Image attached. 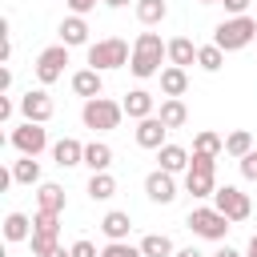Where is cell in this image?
<instances>
[{
    "label": "cell",
    "instance_id": "obj_1",
    "mask_svg": "<svg viewBox=\"0 0 257 257\" xmlns=\"http://www.w3.org/2000/svg\"><path fill=\"white\" fill-rule=\"evenodd\" d=\"M161 60H169V44L157 36V32H141L133 40V60H128V72L137 80H149V76H161Z\"/></svg>",
    "mask_w": 257,
    "mask_h": 257
},
{
    "label": "cell",
    "instance_id": "obj_2",
    "mask_svg": "<svg viewBox=\"0 0 257 257\" xmlns=\"http://www.w3.org/2000/svg\"><path fill=\"white\" fill-rule=\"evenodd\" d=\"M213 44L221 52H241L249 44H257V20L253 16H229L213 28Z\"/></svg>",
    "mask_w": 257,
    "mask_h": 257
},
{
    "label": "cell",
    "instance_id": "obj_3",
    "mask_svg": "<svg viewBox=\"0 0 257 257\" xmlns=\"http://www.w3.org/2000/svg\"><path fill=\"white\" fill-rule=\"evenodd\" d=\"M133 60V48L120 40V36H104L96 44H88V68L96 72H108V68H124Z\"/></svg>",
    "mask_w": 257,
    "mask_h": 257
},
{
    "label": "cell",
    "instance_id": "obj_4",
    "mask_svg": "<svg viewBox=\"0 0 257 257\" xmlns=\"http://www.w3.org/2000/svg\"><path fill=\"white\" fill-rule=\"evenodd\" d=\"M185 225H189L201 241H225V233L233 229V221H229L225 213H217L213 205H197V209H189Z\"/></svg>",
    "mask_w": 257,
    "mask_h": 257
},
{
    "label": "cell",
    "instance_id": "obj_5",
    "mask_svg": "<svg viewBox=\"0 0 257 257\" xmlns=\"http://www.w3.org/2000/svg\"><path fill=\"white\" fill-rule=\"evenodd\" d=\"M120 116H124V104H116V100H108V96L84 100V108H80V120H84V128H92V133H112V128L120 124Z\"/></svg>",
    "mask_w": 257,
    "mask_h": 257
},
{
    "label": "cell",
    "instance_id": "obj_6",
    "mask_svg": "<svg viewBox=\"0 0 257 257\" xmlns=\"http://www.w3.org/2000/svg\"><path fill=\"white\" fill-rule=\"evenodd\" d=\"M8 145H12L20 157H40V153L48 149V128L24 120V124H16V128L8 133Z\"/></svg>",
    "mask_w": 257,
    "mask_h": 257
},
{
    "label": "cell",
    "instance_id": "obj_7",
    "mask_svg": "<svg viewBox=\"0 0 257 257\" xmlns=\"http://www.w3.org/2000/svg\"><path fill=\"white\" fill-rule=\"evenodd\" d=\"M213 209L225 213L233 225H237V221H249V213H253L249 193H241L237 185H217V193H213Z\"/></svg>",
    "mask_w": 257,
    "mask_h": 257
},
{
    "label": "cell",
    "instance_id": "obj_8",
    "mask_svg": "<svg viewBox=\"0 0 257 257\" xmlns=\"http://www.w3.org/2000/svg\"><path fill=\"white\" fill-rule=\"evenodd\" d=\"M64 64H68V48H64V44H52V48H44V52L36 56V64H32V72H36L40 88L56 84V80L64 76Z\"/></svg>",
    "mask_w": 257,
    "mask_h": 257
},
{
    "label": "cell",
    "instance_id": "obj_9",
    "mask_svg": "<svg viewBox=\"0 0 257 257\" xmlns=\"http://www.w3.org/2000/svg\"><path fill=\"white\" fill-rule=\"evenodd\" d=\"M52 112H56V104H52V96H48L44 88H28V92L20 96V116H24V120H32V124H48Z\"/></svg>",
    "mask_w": 257,
    "mask_h": 257
},
{
    "label": "cell",
    "instance_id": "obj_10",
    "mask_svg": "<svg viewBox=\"0 0 257 257\" xmlns=\"http://www.w3.org/2000/svg\"><path fill=\"white\" fill-rule=\"evenodd\" d=\"M145 197H149L153 205H173V201H177V181H173V173L153 169V173L145 177Z\"/></svg>",
    "mask_w": 257,
    "mask_h": 257
},
{
    "label": "cell",
    "instance_id": "obj_11",
    "mask_svg": "<svg viewBox=\"0 0 257 257\" xmlns=\"http://www.w3.org/2000/svg\"><path fill=\"white\" fill-rule=\"evenodd\" d=\"M68 84H72V92H76V96H84V100L104 96V72H96V68H76Z\"/></svg>",
    "mask_w": 257,
    "mask_h": 257
},
{
    "label": "cell",
    "instance_id": "obj_12",
    "mask_svg": "<svg viewBox=\"0 0 257 257\" xmlns=\"http://www.w3.org/2000/svg\"><path fill=\"white\" fill-rule=\"evenodd\" d=\"M120 104H124V116H133V120L157 116V100H153V92H149V88H128Z\"/></svg>",
    "mask_w": 257,
    "mask_h": 257
},
{
    "label": "cell",
    "instance_id": "obj_13",
    "mask_svg": "<svg viewBox=\"0 0 257 257\" xmlns=\"http://www.w3.org/2000/svg\"><path fill=\"white\" fill-rule=\"evenodd\" d=\"M185 193H193L197 201H201V197H213V193H217V169H193V165H189V173H185Z\"/></svg>",
    "mask_w": 257,
    "mask_h": 257
},
{
    "label": "cell",
    "instance_id": "obj_14",
    "mask_svg": "<svg viewBox=\"0 0 257 257\" xmlns=\"http://www.w3.org/2000/svg\"><path fill=\"white\" fill-rule=\"evenodd\" d=\"M100 233H104V241H128L133 217H128L124 209H108V213L100 217Z\"/></svg>",
    "mask_w": 257,
    "mask_h": 257
},
{
    "label": "cell",
    "instance_id": "obj_15",
    "mask_svg": "<svg viewBox=\"0 0 257 257\" xmlns=\"http://www.w3.org/2000/svg\"><path fill=\"white\" fill-rule=\"evenodd\" d=\"M165 124H161V116H145V120H137V145L141 149H165L169 141H165Z\"/></svg>",
    "mask_w": 257,
    "mask_h": 257
},
{
    "label": "cell",
    "instance_id": "obj_16",
    "mask_svg": "<svg viewBox=\"0 0 257 257\" xmlns=\"http://www.w3.org/2000/svg\"><path fill=\"white\" fill-rule=\"evenodd\" d=\"M36 209H44V213H64V209H68L64 189H60L56 181H40V185H36Z\"/></svg>",
    "mask_w": 257,
    "mask_h": 257
},
{
    "label": "cell",
    "instance_id": "obj_17",
    "mask_svg": "<svg viewBox=\"0 0 257 257\" xmlns=\"http://www.w3.org/2000/svg\"><path fill=\"white\" fill-rule=\"evenodd\" d=\"M60 44L64 48H88V20L84 16H64L60 20Z\"/></svg>",
    "mask_w": 257,
    "mask_h": 257
},
{
    "label": "cell",
    "instance_id": "obj_18",
    "mask_svg": "<svg viewBox=\"0 0 257 257\" xmlns=\"http://www.w3.org/2000/svg\"><path fill=\"white\" fill-rule=\"evenodd\" d=\"M52 161H56L60 169H76V165H84V145H80L76 137H64V141L52 145Z\"/></svg>",
    "mask_w": 257,
    "mask_h": 257
},
{
    "label": "cell",
    "instance_id": "obj_19",
    "mask_svg": "<svg viewBox=\"0 0 257 257\" xmlns=\"http://www.w3.org/2000/svg\"><path fill=\"white\" fill-rule=\"evenodd\" d=\"M189 149H181V145H165V149H157V169H165V173H189Z\"/></svg>",
    "mask_w": 257,
    "mask_h": 257
},
{
    "label": "cell",
    "instance_id": "obj_20",
    "mask_svg": "<svg viewBox=\"0 0 257 257\" xmlns=\"http://www.w3.org/2000/svg\"><path fill=\"white\" fill-rule=\"evenodd\" d=\"M157 116H161V124H165V128H181V124L189 120V108H185V100H181V96H165V100H161V108H157Z\"/></svg>",
    "mask_w": 257,
    "mask_h": 257
},
{
    "label": "cell",
    "instance_id": "obj_21",
    "mask_svg": "<svg viewBox=\"0 0 257 257\" xmlns=\"http://www.w3.org/2000/svg\"><path fill=\"white\" fill-rule=\"evenodd\" d=\"M32 237V217L28 213H8L4 217V241L8 245H20V241H28Z\"/></svg>",
    "mask_w": 257,
    "mask_h": 257
},
{
    "label": "cell",
    "instance_id": "obj_22",
    "mask_svg": "<svg viewBox=\"0 0 257 257\" xmlns=\"http://www.w3.org/2000/svg\"><path fill=\"white\" fill-rule=\"evenodd\" d=\"M185 88H189V72L177 68V64H165L161 68V92L165 96H185Z\"/></svg>",
    "mask_w": 257,
    "mask_h": 257
},
{
    "label": "cell",
    "instance_id": "obj_23",
    "mask_svg": "<svg viewBox=\"0 0 257 257\" xmlns=\"http://www.w3.org/2000/svg\"><path fill=\"white\" fill-rule=\"evenodd\" d=\"M84 165H88L92 173H108V165H112V145L88 141V145H84Z\"/></svg>",
    "mask_w": 257,
    "mask_h": 257
},
{
    "label": "cell",
    "instance_id": "obj_24",
    "mask_svg": "<svg viewBox=\"0 0 257 257\" xmlns=\"http://www.w3.org/2000/svg\"><path fill=\"white\" fill-rule=\"evenodd\" d=\"M193 60H197V44H193L189 36H173V40H169V64L189 68Z\"/></svg>",
    "mask_w": 257,
    "mask_h": 257
},
{
    "label": "cell",
    "instance_id": "obj_25",
    "mask_svg": "<svg viewBox=\"0 0 257 257\" xmlns=\"http://www.w3.org/2000/svg\"><path fill=\"white\" fill-rule=\"evenodd\" d=\"M12 185H40V161L36 157H20V161H12Z\"/></svg>",
    "mask_w": 257,
    "mask_h": 257
},
{
    "label": "cell",
    "instance_id": "obj_26",
    "mask_svg": "<svg viewBox=\"0 0 257 257\" xmlns=\"http://www.w3.org/2000/svg\"><path fill=\"white\" fill-rule=\"evenodd\" d=\"M133 8H137V20H141L145 28H153V24H161V20L169 16V4H165V0H137Z\"/></svg>",
    "mask_w": 257,
    "mask_h": 257
},
{
    "label": "cell",
    "instance_id": "obj_27",
    "mask_svg": "<svg viewBox=\"0 0 257 257\" xmlns=\"http://www.w3.org/2000/svg\"><path fill=\"white\" fill-rule=\"evenodd\" d=\"M32 233H36V237H52V241H60V213H44V209H36V213H32Z\"/></svg>",
    "mask_w": 257,
    "mask_h": 257
},
{
    "label": "cell",
    "instance_id": "obj_28",
    "mask_svg": "<svg viewBox=\"0 0 257 257\" xmlns=\"http://www.w3.org/2000/svg\"><path fill=\"white\" fill-rule=\"evenodd\" d=\"M141 253H145V257H177L173 237H165V233H149V237H141Z\"/></svg>",
    "mask_w": 257,
    "mask_h": 257
},
{
    "label": "cell",
    "instance_id": "obj_29",
    "mask_svg": "<svg viewBox=\"0 0 257 257\" xmlns=\"http://www.w3.org/2000/svg\"><path fill=\"white\" fill-rule=\"evenodd\" d=\"M88 197H92V201L116 197V177H112V173H92V177H88Z\"/></svg>",
    "mask_w": 257,
    "mask_h": 257
},
{
    "label": "cell",
    "instance_id": "obj_30",
    "mask_svg": "<svg viewBox=\"0 0 257 257\" xmlns=\"http://www.w3.org/2000/svg\"><path fill=\"white\" fill-rule=\"evenodd\" d=\"M193 153H205V157H217V153H225V137H217L213 128H201V133L193 137Z\"/></svg>",
    "mask_w": 257,
    "mask_h": 257
},
{
    "label": "cell",
    "instance_id": "obj_31",
    "mask_svg": "<svg viewBox=\"0 0 257 257\" xmlns=\"http://www.w3.org/2000/svg\"><path fill=\"white\" fill-rule=\"evenodd\" d=\"M225 153L237 157V161H241L245 153H253V133H249V128H233V133L225 137Z\"/></svg>",
    "mask_w": 257,
    "mask_h": 257
},
{
    "label": "cell",
    "instance_id": "obj_32",
    "mask_svg": "<svg viewBox=\"0 0 257 257\" xmlns=\"http://www.w3.org/2000/svg\"><path fill=\"white\" fill-rule=\"evenodd\" d=\"M197 64H201L205 72H221V64H225V52H221L217 44H201V48H197Z\"/></svg>",
    "mask_w": 257,
    "mask_h": 257
},
{
    "label": "cell",
    "instance_id": "obj_33",
    "mask_svg": "<svg viewBox=\"0 0 257 257\" xmlns=\"http://www.w3.org/2000/svg\"><path fill=\"white\" fill-rule=\"evenodd\" d=\"M100 257H145V253H141V245H128V241H108V245L100 249Z\"/></svg>",
    "mask_w": 257,
    "mask_h": 257
},
{
    "label": "cell",
    "instance_id": "obj_34",
    "mask_svg": "<svg viewBox=\"0 0 257 257\" xmlns=\"http://www.w3.org/2000/svg\"><path fill=\"white\" fill-rule=\"evenodd\" d=\"M237 165H241V177H245V181H257V149H253V153H245Z\"/></svg>",
    "mask_w": 257,
    "mask_h": 257
},
{
    "label": "cell",
    "instance_id": "obj_35",
    "mask_svg": "<svg viewBox=\"0 0 257 257\" xmlns=\"http://www.w3.org/2000/svg\"><path fill=\"white\" fill-rule=\"evenodd\" d=\"M68 249H72V257H100V253H96V245H92L88 237H80V241H72Z\"/></svg>",
    "mask_w": 257,
    "mask_h": 257
},
{
    "label": "cell",
    "instance_id": "obj_36",
    "mask_svg": "<svg viewBox=\"0 0 257 257\" xmlns=\"http://www.w3.org/2000/svg\"><path fill=\"white\" fill-rule=\"evenodd\" d=\"M64 4H68L72 16H88V12H92L96 4H104V0H64Z\"/></svg>",
    "mask_w": 257,
    "mask_h": 257
},
{
    "label": "cell",
    "instance_id": "obj_37",
    "mask_svg": "<svg viewBox=\"0 0 257 257\" xmlns=\"http://www.w3.org/2000/svg\"><path fill=\"white\" fill-rule=\"evenodd\" d=\"M16 108H20V100H12V96H0V120H4V124L12 120V112H16Z\"/></svg>",
    "mask_w": 257,
    "mask_h": 257
},
{
    "label": "cell",
    "instance_id": "obj_38",
    "mask_svg": "<svg viewBox=\"0 0 257 257\" xmlns=\"http://www.w3.org/2000/svg\"><path fill=\"white\" fill-rule=\"evenodd\" d=\"M221 4H225L229 16H245V8H249V0H221Z\"/></svg>",
    "mask_w": 257,
    "mask_h": 257
},
{
    "label": "cell",
    "instance_id": "obj_39",
    "mask_svg": "<svg viewBox=\"0 0 257 257\" xmlns=\"http://www.w3.org/2000/svg\"><path fill=\"white\" fill-rule=\"evenodd\" d=\"M8 88H12V68H4V72H0V92L8 96Z\"/></svg>",
    "mask_w": 257,
    "mask_h": 257
},
{
    "label": "cell",
    "instance_id": "obj_40",
    "mask_svg": "<svg viewBox=\"0 0 257 257\" xmlns=\"http://www.w3.org/2000/svg\"><path fill=\"white\" fill-rule=\"evenodd\" d=\"M213 257H245V253H237V249H233V245H221V249H217V253H213Z\"/></svg>",
    "mask_w": 257,
    "mask_h": 257
},
{
    "label": "cell",
    "instance_id": "obj_41",
    "mask_svg": "<svg viewBox=\"0 0 257 257\" xmlns=\"http://www.w3.org/2000/svg\"><path fill=\"white\" fill-rule=\"evenodd\" d=\"M177 257H205V253H201V249H193V245H189V249H177Z\"/></svg>",
    "mask_w": 257,
    "mask_h": 257
},
{
    "label": "cell",
    "instance_id": "obj_42",
    "mask_svg": "<svg viewBox=\"0 0 257 257\" xmlns=\"http://www.w3.org/2000/svg\"><path fill=\"white\" fill-rule=\"evenodd\" d=\"M48 257H72V249H64V245H56V249H52Z\"/></svg>",
    "mask_w": 257,
    "mask_h": 257
},
{
    "label": "cell",
    "instance_id": "obj_43",
    "mask_svg": "<svg viewBox=\"0 0 257 257\" xmlns=\"http://www.w3.org/2000/svg\"><path fill=\"white\" fill-rule=\"evenodd\" d=\"M245 257H257V233L249 237V249H245Z\"/></svg>",
    "mask_w": 257,
    "mask_h": 257
},
{
    "label": "cell",
    "instance_id": "obj_44",
    "mask_svg": "<svg viewBox=\"0 0 257 257\" xmlns=\"http://www.w3.org/2000/svg\"><path fill=\"white\" fill-rule=\"evenodd\" d=\"M128 0H104V8H124Z\"/></svg>",
    "mask_w": 257,
    "mask_h": 257
},
{
    "label": "cell",
    "instance_id": "obj_45",
    "mask_svg": "<svg viewBox=\"0 0 257 257\" xmlns=\"http://www.w3.org/2000/svg\"><path fill=\"white\" fill-rule=\"evenodd\" d=\"M197 4H221V0H197Z\"/></svg>",
    "mask_w": 257,
    "mask_h": 257
}]
</instances>
